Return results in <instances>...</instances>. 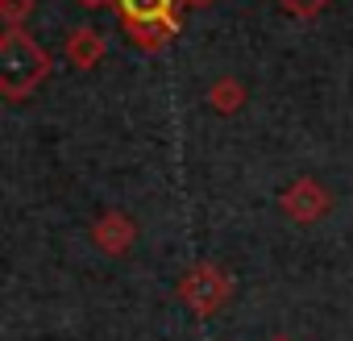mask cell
Listing matches in <instances>:
<instances>
[{
    "instance_id": "obj_2",
    "label": "cell",
    "mask_w": 353,
    "mask_h": 341,
    "mask_svg": "<svg viewBox=\"0 0 353 341\" xmlns=\"http://www.w3.org/2000/svg\"><path fill=\"white\" fill-rule=\"evenodd\" d=\"M283 213L291 221H320L328 213V192L316 179H299L283 192Z\"/></svg>"
},
{
    "instance_id": "obj_6",
    "label": "cell",
    "mask_w": 353,
    "mask_h": 341,
    "mask_svg": "<svg viewBox=\"0 0 353 341\" xmlns=\"http://www.w3.org/2000/svg\"><path fill=\"white\" fill-rule=\"evenodd\" d=\"M121 9V21H174L179 26V17H174V9H179V0H117Z\"/></svg>"
},
{
    "instance_id": "obj_3",
    "label": "cell",
    "mask_w": 353,
    "mask_h": 341,
    "mask_svg": "<svg viewBox=\"0 0 353 341\" xmlns=\"http://www.w3.org/2000/svg\"><path fill=\"white\" fill-rule=\"evenodd\" d=\"M225 291H229V279H225L216 266H196V271L183 279V295H188V304L200 308V312H212V308L225 300Z\"/></svg>"
},
{
    "instance_id": "obj_5",
    "label": "cell",
    "mask_w": 353,
    "mask_h": 341,
    "mask_svg": "<svg viewBox=\"0 0 353 341\" xmlns=\"http://www.w3.org/2000/svg\"><path fill=\"white\" fill-rule=\"evenodd\" d=\"M133 237H137V229H133V221H129V217H121V213H108V217H100V221H96V246H100V250H108V254L129 250V246H133Z\"/></svg>"
},
{
    "instance_id": "obj_12",
    "label": "cell",
    "mask_w": 353,
    "mask_h": 341,
    "mask_svg": "<svg viewBox=\"0 0 353 341\" xmlns=\"http://www.w3.org/2000/svg\"><path fill=\"white\" fill-rule=\"evenodd\" d=\"M183 5H196V9H204V5H212V0H183Z\"/></svg>"
},
{
    "instance_id": "obj_1",
    "label": "cell",
    "mask_w": 353,
    "mask_h": 341,
    "mask_svg": "<svg viewBox=\"0 0 353 341\" xmlns=\"http://www.w3.org/2000/svg\"><path fill=\"white\" fill-rule=\"evenodd\" d=\"M46 75H50V55L21 26H9L0 38V92L9 100H26Z\"/></svg>"
},
{
    "instance_id": "obj_10",
    "label": "cell",
    "mask_w": 353,
    "mask_h": 341,
    "mask_svg": "<svg viewBox=\"0 0 353 341\" xmlns=\"http://www.w3.org/2000/svg\"><path fill=\"white\" fill-rule=\"evenodd\" d=\"M0 13L9 26H26V17L34 13V0H0Z\"/></svg>"
},
{
    "instance_id": "obj_11",
    "label": "cell",
    "mask_w": 353,
    "mask_h": 341,
    "mask_svg": "<svg viewBox=\"0 0 353 341\" xmlns=\"http://www.w3.org/2000/svg\"><path fill=\"white\" fill-rule=\"evenodd\" d=\"M75 5H83V9H100V5H117V0H75Z\"/></svg>"
},
{
    "instance_id": "obj_8",
    "label": "cell",
    "mask_w": 353,
    "mask_h": 341,
    "mask_svg": "<svg viewBox=\"0 0 353 341\" xmlns=\"http://www.w3.org/2000/svg\"><path fill=\"white\" fill-rule=\"evenodd\" d=\"M208 100H212V108H216V113H233V108H241L245 88H241L237 79H216V84H212V92H208Z\"/></svg>"
},
{
    "instance_id": "obj_4",
    "label": "cell",
    "mask_w": 353,
    "mask_h": 341,
    "mask_svg": "<svg viewBox=\"0 0 353 341\" xmlns=\"http://www.w3.org/2000/svg\"><path fill=\"white\" fill-rule=\"evenodd\" d=\"M67 59H71L79 71L96 67V63L104 59V38H100V30H92V26L71 30V34H67Z\"/></svg>"
},
{
    "instance_id": "obj_7",
    "label": "cell",
    "mask_w": 353,
    "mask_h": 341,
    "mask_svg": "<svg viewBox=\"0 0 353 341\" xmlns=\"http://www.w3.org/2000/svg\"><path fill=\"white\" fill-rule=\"evenodd\" d=\"M174 21H129L125 26V34H129V42L133 46H141V50H162L170 38H174Z\"/></svg>"
},
{
    "instance_id": "obj_9",
    "label": "cell",
    "mask_w": 353,
    "mask_h": 341,
    "mask_svg": "<svg viewBox=\"0 0 353 341\" xmlns=\"http://www.w3.org/2000/svg\"><path fill=\"white\" fill-rule=\"evenodd\" d=\"M328 5H332V0H279V9H287V13H291V17H299V21L320 17Z\"/></svg>"
}]
</instances>
